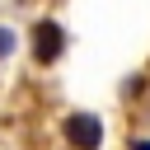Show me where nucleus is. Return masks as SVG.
<instances>
[{"mask_svg":"<svg viewBox=\"0 0 150 150\" xmlns=\"http://www.w3.org/2000/svg\"><path fill=\"white\" fill-rule=\"evenodd\" d=\"M61 131H66V141H70L75 150H98V141H103V127H98L94 112H70Z\"/></svg>","mask_w":150,"mask_h":150,"instance_id":"1","label":"nucleus"},{"mask_svg":"<svg viewBox=\"0 0 150 150\" xmlns=\"http://www.w3.org/2000/svg\"><path fill=\"white\" fill-rule=\"evenodd\" d=\"M61 47H66V33H61V23L42 19V23L33 28V61H38V66H52V61L61 56Z\"/></svg>","mask_w":150,"mask_h":150,"instance_id":"2","label":"nucleus"},{"mask_svg":"<svg viewBox=\"0 0 150 150\" xmlns=\"http://www.w3.org/2000/svg\"><path fill=\"white\" fill-rule=\"evenodd\" d=\"M9 47H14V33H9V28H0V56H9Z\"/></svg>","mask_w":150,"mask_h":150,"instance_id":"3","label":"nucleus"},{"mask_svg":"<svg viewBox=\"0 0 150 150\" xmlns=\"http://www.w3.org/2000/svg\"><path fill=\"white\" fill-rule=\"evenodd\" d=\"M131 150H150V141H136V145H131Z\"/></svg>","mask_w":150,"mask_h":150,"instance_id":"4","label":"nucleus"}]
</instances>
